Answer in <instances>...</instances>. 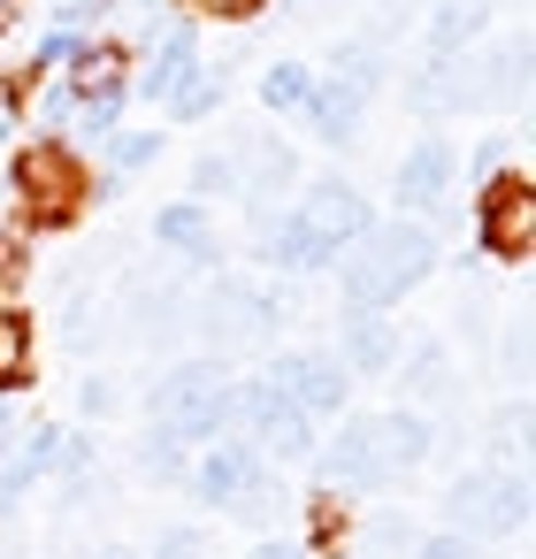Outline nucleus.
<instances>
[{"label":"nucleus","instance_id":"nucleus-23","mask_svg":"<svg viewBox=\"0 0 536 559\" xmlns=\"http://www.w3.org/2000/svg\"><path fill=\"white\" fill-rule=\"evenodd\" d=\"M421 406H437V399H452V360H444V345H414L406 353V376H398Z\"/></svg>","mask_w":536,"mask_h":559},{"label":"nucleus","instance_id":"nucleus-3","mask_svg":"<svg viewBox=\"0 0 536 559\" xmlns=\"http://www.w3.org/2000/svg\"><path fill=\"white\" fill-rule=\"evenodd\" d=\"M444 513H452V536H498V528H521L528 521V483H490V475H460L444 490Z\"/></svg>","mask_w":536,"mask_h":559},{"label":"nucleus","instance_id":"nucleus-20","mask_svg":"<svg viewBox=\"0 0 536 559\" xmlns=\"http://www.w3.org/2000/svg\"><path fill=\"white\" fill-rule=\"evenodd\" d=\"M223 85H230V70H223V62H200V70H192V78L169 93V116H177V123L215 116V108H223Z\"/></svg>","mask_w":536,"mask_h":559},{"label":"nucleus","instance_id":"nucleus-10","mask_svg":"<svg viewBox=\"0 0 536 559\" xmlns=\"http://www.w3.org/2000/svg\"><path fill=\"white\" fill-rule=\"evenodd\" d=\"M360 108H368V85L360 78H314V100H307V123L330 139V146H353L360 139Z\"/></svg>","mask_w":536,"mask_h":559},{"label":"nucleus","instance_id":"nucleus-22","mask_svg":"<svg viewBox=\"0 0 536 559\" xmlns=\"http://www.w3.org/2000/svg\"><path fill=\"white\" fill-rule=\"evenodd\" d=\"M32 383V322L24 307H0V391Z\"/></svg>","mask_w":536,"mask_h":559},{"label":"nucleus","instance_id":"nucleus-2","mask_svg":"<svg viewBox=\"0 0 536 559\" xmlns=\"http://www.w3.org/2000/svg\"><path fill=\"white\" fill-rule=\"evenodd\" d=\"M154 421H162L177 444L230 429V383H223V368H215V360H184V368H169V376L154 383Z\"/></svg>","mask_w":536,"mask_h":559},{"label":"nucleus","instance_id":"nucleus-39","mask_svg":"<svg viewBox=\"0 0 536 559\" xmlns=\"http://www.w3.org/2000/svg\"><path fill=\"white\" fill-rule=\"evenodd\" d=\"M39 116H47V123H62V116H70V93H62V85H47V93H39Z\"/></svg>","mask_w":536,"mask_h":559},{"label":"nucleus","instance_id":"nucleus-34","mask_svg":"<svg viewBox=\"0 0 536 559\" xmlns=\"http://www.w3.org/2000/svg\"><path fill=\"white\" fill-rule=\"evenodd\" d=\"M207 544H200V528H162L154 536V559H200Z\"/></svg>","mask_w":536,"mask_h":559},{"label":"nucleus","instance_id":"nucleus-38","mask_svg":"<svg viewBox=\"0 0 536 559\" xmlns=\"http://www.w3.org/2000/svg\"><path fill=\"white\" fill-rule=\"evenodd\" d=\"M505 368H513V376H528V322H513V330H505Z\"/></svg>","mask_w":536,"mask_h":559},{"label":"nucleus","instance_id":"nucleus-28","mask_svg":"<svg viewBox=\"0 0 536 559\" xmlns=\"http://www.w3.org/2000/svg\"><path fill=\"white\" fill-rule=\"evenodd\" d=\"M192 192H200V200L246 192V185H238V154H200V162H192Z\"/></svg>","mask_w":536,"mask_h":559},{"label":"nucleus","instance_id":"nucleus-35","mask_svg":"<svg viewBox=\"0 0 536 559\" xmlns=\"http://www.w3.org/2000/svg\"><path fill=\"white\" fill-rule=\"evenodd\" d=\"M116 116H123V93H108V100H85V131L116 139Z\"/></svg>","mask_w":536,"mask_h":559},{"label":"nucleus","instance_id":"nucleus-16","mask_svg":"<svg viewBox=\"0 0 536 559\" xmlns=\"http://www.w3.org/2000/svg\"><path fill=\"white\" fill-rule=\"evenodd\" d=\"M253 475H261V460H253L246 444H223V452H207V467H200V498H207V506H238V498L253 490Z\"/></svg>","mask_w":536,"mask_h":559},{"label":"nucleus","instance_id":"nucleus-41","mask_svg":"<svg viewBox=\"0 0 536 559\" xmlns=\"http://www.w3.org/2000/svg\"><path fill=\"white\" fill-rule=\"evenodd\" d=\"M253 559H307L299 544H284V536H269V544H253Z\"/></svg>","mask_w":536,"mask_h":559},{"label":"nucleus","instance_id":"nucleus-27","mask_svg":"<svg viewBox=\"0 0 536 559\" xmlns=\"http://www.w3.org/2000/svg\"><path fill=\"white\" fill-rule=\"evenodd\" d=\"M498 78H490V93H505V100H521L528 93V32H513L505 47H498V62H490Z\"/></svg>","mask_w":536,"mask_h":559},{"label":"nucleus","instance_id":"nucleus-25","mask_svg":"<svg viewBox=\"0 0 536 559\" xmlns=\"http://www.w3.org/2000/svg\"><path fill=\"white\" fill-rule=\"evenodd\" d=\"M261 100H269L276 116H307V100H314V70H299V62H276V70L261 78Z\"/></svg>","mask_w":536,"mask_h":559},{"label":"nucleus","instance_id":"nucleus-36","mask_svg":"<svg viewBox=\"0 0 536 559\" xmlns=\"http://www.w3.org/2000/svg\"><path fill=\"white\" fill-rule=\"evenodd\" d=\"M70 62H78V39H70V32H55V39L39 47V62H32V70H70Z\"/></svg>","mask_w":536,"mask_h":559},{"label":"nucleus","instance_id":"nucleus-15","mask_svg":"<svg viewBox=\"0 0 536 559\" xmlns=\"http://www.w3.org/2000/svg\"><path fill=\"white\" fill-rule=\"evenodd\" d=\"M345 368H360V376H391L398 368V337H391V322L383 314H345V353H337Z\"/></svg>","mask_w":536,"mask_h":559},{"label":"nucleus","instance_id":"nucleus-19","mask_svg":"<svg viewBox=\"0 0 536 559\" xmlns=\"http://www.w3.org/2000/svg\"><path fill=\"white\" fill-rule=\"evenodd\" d=\"M154 238H162L169 253H184V261H215V253H223L207 207H162V215H154Z\"/></svg>","mask_w":536,"mask_h":559},{"label":"nucleus","instance_id":"nucleus-21","mask_svg":"<svg viewBox=\"0 0 536 559\" xmlns=\"http://www.w3.org/2000/svg\"><path fill=\"white\" fill-rule=\"evenodd\" d=\"M376 437H383V460H391L398 475L429 460V421H421V414H376Z\"/></svg>","mask_w":536,"mask_h":559},{"label":"nucleus","instance_id":"nucleus-45","mask_svg":"<svg viewBox=\"0 0 536 559\" xmlns=\"http://www.w3.org/2000/svg\"><path fill=\"white\" fill-rule=\"evenodd\" d=\"M230 16H238V0H230Z\"/></svg>","mask_w":536,"mask_h":559},{"label":"nucleus","instance_id":"nucleus-42","mask_svg":"<svg viewBox=\"0 0 536 559\" xmlns=\"http://www.w3.org/2000/svg\"><path fill=\"white\" fill-rule=\"evenodd\" d=\"M93 559H139V551H131V544H100Z\"/></svg>","mask_w":536,"mask_h":559},{"label":"nucleus","instance_id":"nucleus-30","mask_svg":"<svg viewBox=\"0 0 536 559\" xmlns=\"http://www.w3.org/2000/svg\"><path fill=\"white\" fill-rule=\"evenodd\" d=\"M498 452H505V460L528 452V399H505V406H498Z\"/></svg>","mask_w":536,"mask_h":559},{"label":"nucleus","instance_id":"nucleus-9","mask_svg":"<svg viewBox=\"0 0 536 559\" xmlns=\"http://www.w3.org/2000/svg\"><path fill=\"white\" fill-rule=\"evenodd\" d=\"M322 475L330 483H360V490H383V483H398V467L383 460V437H376V414H360V421H345L330 444H322Z\"/></svg>","mask_w":536,"mask_h":559},{"label":"nucleus","instance_id":"nucleus-17","mask_svg":"<svg viewBox=\"0 0 536 559\" xmlns=\"http://www.w3.org/2000/svg\"><path fill=\"white\" fill-rule=\"evenodd\" d=\"M483 39V0H437L429 16V62H452Z\"/></svg>","mask_w":536,"mask_h":559},{"label":"nucleus","instance_id":"nucleus-31","mask_svg":"<svg viewBox=\"0 0 536 559\" xmlns=\"http://www.w3.org/2000/svg\"><path fill=\"white\" fill-rule=\"evenodd\" d=\"M238 506H246V521H261V528H269V521H276L291 498H284V483H276V475H253V490H246Z\"/></svg>","mask_w":536,"mask_h":559},{"label":"nucleus","instance_id":"nucleus-1","mask_svg":"<svg viewBox=\"0 0 536 559\" xmlns=\"http://www.w3.org/2000/svg\"><path fill=\"white\" fill-rule=\"evenodd\" d=\"M353 246H360V253H345L337 284H345V299H353L360 314L398 307V299L437 269V238H429L421 223H368Z\"/></svg>","mask_w":536,"mask_h":559},{"label":"nucleus","instance_id":"nucleus-18","mask_svg":"<svg viewBox=\"0 0 536 559\" xmlns=\"http://www.w3.org/2000/svg\"><path fill=\"white\" fill-rule=\"evenodd\" d=\"M62 437H70V429H32V444L9 460V475H0V506H16L39 475H55V467H62Z\"/></svg>","mask_w":536,"mask_h":559},{"label":"nucleus","instance_id":"nucleus-33","mask_svg":"<svg viewBox=\"0 0 536 559\" xmlns=\"http://www.w3.org/2000/svg\"><path fill=\"white\" fill-rule=\"evenodd\" d=\"M154 154H162V139H154V131H131V139H116V169H146Z\"/></svg>","mask_w":536,"mask_h":559},{"label":"nucleus","instance_id":"nucleus-4","mask_svg":"<svg viewBox=\"0 0 536 559\" xmlns=\"http://www.w3.org/2000/svg\"><path fill=\"white\" fill-rule=\"evenodd\" d=\"M230 421H246L269 452H284V460H299V452H314V414H299L291 399H276L269 383H230Z\"/></svg>","mask_w":536,"mask_h":559},{"label":"nucleus","instance_id":"nucleus-12","mask_svg":"<svg viewBox=\"0 0 536 559\" xmlns=\"http://www.w3.org/2000/svg\"><path fill=\"white\" fill-rule=\"evenodd\" d=\"M391 192H398L406 207H444V192H452V146H444V139L406 146V162H398Z\"/></svg>","mask_w":536,"mask_h":559},{"label":"nucleus","instance_id":"nucleus-43","mask_svg":"<svg viewBox=\"0 0 536 559\" xmlns=\"http://www.w3.org/2000/svg\"><path fill=\"white\" fill-rule=\"evenodd\" d=\"M9 16H16V0H0V32H9Z\"/></svg>","mask_w":536,"mask_h":559},{"label":"nucleus","instance_id":"nucleus-26","mask_svg":"<svg viewBox=\"0 0 536 559\" xmlns=\"http://www.w3.org/2000/svg\"><path fill=\"white\" fill-rule=\"evenodd\" d=\"M398 551H414V521H406V513H376V521L353 536V559H398Z\"/></svg>","mask_w":536,"mask_h":559},{"label":"nucleus","instance_id":"nucleus-29","mask_svg":"<svg viewBox=\"0 0 536 559\" xmlns=\"http://www.w3.org/2000/svg\"><path fill=\"white\" fill-rule=\"evenodd\" d=\"M139 467H146V475H162V483H169V475H177V467H184V444H177V437H169V429H162V421H154V429H146V444H139Z\"/></svg>","mask_w":536,"mask_h":559},{"label":"nucleus","instance_id":"nucleus-32","mask_svg":"<svg viewBox=\"0 0 536 559\" xmlns=\"http://www.w3.org/2000/svg\"><path fill=\"white\" fill-rule=\"evenodd\" d=\"M414 559H475V536H452V528L414 536Z\"/></svg>","mask_w":536,"mask_h":559},{"label":"nucleus","instance_id":"nucleus-13","mask_svg":"<svg viewBox=\"0 0 536 559\" xmlns=\"http://www.w3.org/2000/svg\"><path fill=\"white\" fill-rule=\"evenodd\" d=\"M200 337H207V345L261 337V292H246V284H215L207 307H200Z\"/></svg>","mask_w":536,"mask_h":559},{"label":"nucleus","instance_id":"nucleus-8","mask_svg":"<svg viewBox=\"0 0 536 559\" xmlns=\"http://www.w3.org/2000/svg\"><path fill=\"white\" fill-rule=\"evenodd\" d=\"M16 192H24L39 215L70 223V215H78V200H85V169H78L62 146H32V154L16 162Z\"/></svg>","mask_w":536,"mask_h":559},{"label":"nucleus","instance_id":"nucleus-6","mask_svg":"<svg viewBox=\"0 0 536 559\" xmlns=\"http://www.w3.org/2000/svg\"><path fill=\"white\" fill-rule=\"evenodd\" d=\"M483 253H498V261L536 253V192H528V177H498L483 192Z\"/></svg>","mask_w":536,"mask_h":559},{"label":"nucleus","instance_id":"nucleus-40","mask_svg":"<svg viewBox=\"0 0 536 559\" xmlns=\"http://www.w3.org/2000/svg\"><path fill=\"white\" fill-rule=\"evenodd\" d=\"M9 452H16V406L0 399V460H9Z\"/></svg>","mask_w":536,"mask_h":559},{"label":"nucleus","instance_id":"nucleus-7","mask_svg":"<svg viewBox=\"0 0 536 559\" xmlns=\"http://www.w3.org/2000/svg\"><path fill=\"white\" fill-rule=\"evenodd\" d=\"M261 383H269L276 399H291L299 414H337V406H345V391H353V368H345L337 353H307V360H291V353H284Z\"/></svg>","mask_w":536,"mask_h":559},{"label":"nucleus","instance_id":"nucleus-24","mask_svg":"<svg viewBox=\"0 0 536 559\" xmlns=\"http://www.w3.org/2000/svg\"><path fill=\"white\" fill-rule=\"evenodd\" d=\"M78 93L85 100H108V93H123V55L116 47H78Z\"/></svg>","mask_w":536,"mask_h":559},{"label":"nucleus","instance_id":"nucleus-5","mask_svg":"<svg viewBox=\"0 0 536 559\" xmlns=\"http://www.w3.org/2000/svg\"><path fill=\"white\" fill-rule=\"evenodd\" d=\"M291 223H299V230H307L322 253H337V246H353V238L368 230V200H360V185H345V177H322V185H307V192H299Z\"/></svg>","mask_w":536,"mask_h":559},{"label":"nucleus","instance_id":"nucleus-14","mask_svg":"<svg viewBox=\"0 0 536 559\" xmlns=\"http://www.w3.org/2000/svg\"><path fill=\"white\" fill-rule=\"evenodd\" d=\"M192 70H200L192 24H162V32H154V62H146V78H139V85H146L154 100H169V93H177V85H184Z\"/></svg>","mask_w":536,"mask_h":559},{"label":"nucleus","instance_id":"nucleus-44","mask_svg":"<svg viewBox=\"0 0 536 559\" xmlns=\"http://www.w3.org/2000/svg\"><path fill=\"white\" fill-rule=\"evenodd\" d=\"M0 139H9V100H0Z\"/></svg>","mask_w":536,"mask_h":559},{"label":"nucleus","instance_id":"nucleus-37","mask_svg":"<svg viewBox=\"0 0 536 559\" xmlns=\"http://www.w3.org/2000/svg\"><path fill=\"white\" fill-rule=\"evenodd\" d=\"M78 406H85V414H108V406H116V383H108V376H85Z\"/></svg>","mask_w":536,"mask_h":559},{"label":"nucleus","instance_id":"nucleus-11","mask_svg":"<svg viewBox=\"0 0 536 559\" xmlns=\"http://www.w3.org/2000/svg\"><path fill=\"white\" fill-rule=\"evenodd\" d=\"M406 93H414V108H429V116H444V108H483V62H467V55L429 62Z\"/></svg>","mask_w":536,"mask_h":559}]
</instances>
